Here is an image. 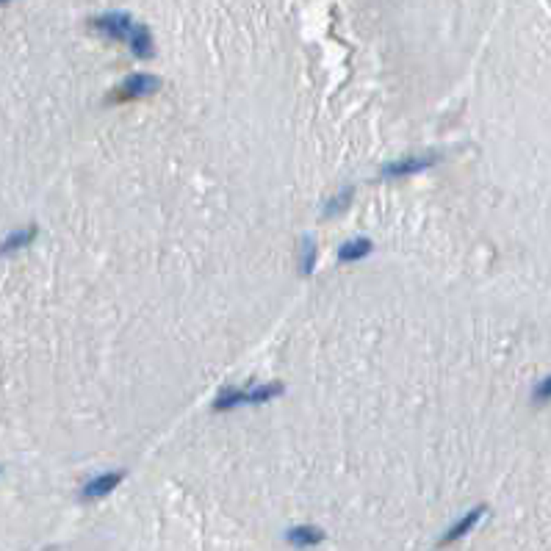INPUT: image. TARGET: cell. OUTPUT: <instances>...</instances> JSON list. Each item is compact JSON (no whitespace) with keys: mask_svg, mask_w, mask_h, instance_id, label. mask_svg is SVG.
I'll return each mask as SVG.
<instances>
[{"mask_svg":"<svg viewBox=\"0 0 551 551\" xmlns=\"http://www.w3.org/2000/svg\"><path fill=\"white\" fill-rule=\"evenodd\" d=\"M161 89V78L158 75H150V72H133L128 75L111 94L105 97V102H131V100H142V97H150Z\"/></svg>","mask_w":551,"mask_h":551,"instance_id":"6da1fadb","label":"cell"},{"mask_svg":"<svg viewBox=\"0 0 551 551\" xmlns=\"http://www.w3.org/2000/svg\"><path fill=\"white\" fill-rule=\"evenodd\" d=\"M485 515V507H474L471 512H466L449 532H444V537H440V545H446V543H455V540H460V537H466L477 523H479V518Z\"/></svg>","mask_w":551,"mask_h":551,"instance_id":"52a82bcc","label":"cell"},{"mask_svg":"<svg viewBox=\"0 0 551 551\" xmlns=\"http://www.w3.org/2000/svg\"><path fill=\"white\" fill-rule=\"evenodd\" d=\"M355 199V188L352 186H347V188H341L333 199H329L327 205H324V216L329 219V216H338V213H344L347 208H349V202Z\"/></svg>","mask_w":551,"mask_h":551,"instance_id":"7c38bea8","label":"cell"},{"mask_svg":"<svg viewBox=\"0 0 551 551\" xmlns=\"http://www.w3.org/2000/svg\"><path fill=\"white\" fill-rule=\"evenodd\" d=\"M0 471H3V468H0Z\"/></svg>","mask_w":551,"mask_h":551,"instance_id":"2e32d148","label":"cell"},{"mask_svg":"<svg viewBox=\"0 0 551 551\" xmlns=\"http://www.w3.org/2000/svg\"><path fill=\"white\" fill-rule=\"evenodd\" d=\"M371 252H374V241L360 236V239L344 241V244L338 247V261H341V263H358V261L369 258Z\"/></svg>","mask_w":551,"mask_h":551,"instance_id":"8992f818","label":"cell"},{"mask_svg":"<svg viewBox=\"0 0 551 551\" xmlns=\"http://www.w3.org/2000/svg\"><path fill=\"white\" fill-rule=\"evenodd\" d=\"M89 25H91L100 36H105V39H114V42H131V36H133V31H136L139 23H136L131 14H125V12H108V14L94 17Z\"/></svg>","mask_w":551,"mask_h":551,"instance_id":"7a4b0ae2","label":"cell"},{"mask_svg":"<svg viewBox=\"0 0 551 551\" xmlns=\"http://www.w3.org/2000/svg\"><path fill=\"white\" fill-rule=\"evenodd\" d=\"M437 164V155H404V158H396V161H388L380 166V177L385 180H399V177H413L429 166Z\"/></svg>","mask_w":551,"mask_h":551,"instance_id":"3957f363","label":"cell"},{"mask_svg":"<svg viewBox=\"0 0 551 551\" xmlns=\"http://www.w3.org/2000/svg\"><path fill=\"white\" fill-rule=\"evenodd\" d=\"M283 393H285L283 382H261V385L247 388V404H266V402H272Z\"/></svg>","mask_w":551,"mask_h":551,"instance_id":"30bf717a","label":"cell"},{"mask_svg":"<svg viewBox=\"0 0 551 551\" xmlns=\"http://www.w3.org/2000/svg\"><path fill=\"white\" fill-rule=\"evenodd\" d=\"M241 404H247V388H225L222 393H219L216 399H213V410L216 413H222V410H233V407H241Z\"/></svg>","mask_w":551,"mask_h":551,"instance_id":"8fae6325","label":"cell"},{"mask_svg":"<svg viewBox=\"0 0 551 551\" xmlns=\"http://www.w3.org/2000/svg\"><path fill=\"white\" fill-rule=\"evenodd\" d=\"M316 266V244L310 239H302V247H299V269L302 274H310Z\"/></svg>","mask_w":551,"mask_h":551,"instance_id":"4fadbf2b","label":"cell"},{"mask_svg":"<svg viewBox=\"0 0 551 551\" xmlns=\"http://www.w3.org/2000/svg\"><path fill=\"white\" fill-rule=\"evenodd\" d=\"M36 236H39V228H36V225H28V228H23V230L9 233L3 241H0V255H14V252L31 247Z\"/></svg>","mask_w":551,"mask_h":551,"instance_id":"5b68a950","label":"cell"},{"mask_svg":"<svg viewBox=\"0 0 551 551\" xmlns=\"http://www.w3.org/2000/svg\"><path fill=\"white\" fill-rule=\"evenodd\" d=\"M122 479H125V471H105V474H97V477H91V479L80 488V499H86V501L102 499V496L111 493Z\"/></svg>","mask_w":551,"mask_h":551,"instance_id":"277c9868","label":"cell"},{"mask_svg":"<svg viewBox=\"0 0 551 551\" xmlns=\"http://www.w3.org/2000/svg\"><path fill=\"white\" fill-rule=\"evenodd\" d=\"M285 540H288L291 545H296V548H310V545H318V543L324 540V532H321L318 526L302 523V526L288 529V532H285Z\"/></svg>","mask_w":551,"mask_h":551,"instance_id":"ba28073f","label":"cell"},{"mask_svg":"<svg viewBox=\"0 0 551 551\" xmlns=\"http://www.w3.org/2000/svg\"><path fill=\"white\" fill-rule=\"evenodd\" d=\"M532 399H534V402H548V399H551V377H545V380H540V382L534 385Z\"/></svg>","mask_w":551,"mask_h":551,"instance_id":"5bb4252c","label":"cell"},{"mask_svg":"<svg viewBox=\"0 0 551 551\" xmlns=\"http://www.w3.org/2000/svg\"><path fill=\"white\" fill-rule=\"evenodd\" d=\"M0 3H9V0H0Z\"/></svg>","mask_w":551,"mask_h":551,"instance_id":"9a60e30c","label":"cell"},{"mask_svg":"<svg viewBox=\"0 0 551 551\" xmlns=\"http://www.w3.org/2000/svg\"><path fill=\"white\" fill-rule=\"evenodd\" d=\"M131 53L136 56V58H153L155 56V42H153V34H150V28L147 25H136V31H133V36H131Z\"/></svg>","mask_w":551,"mask_h":551,"instance_id":"9c48e42d","label":"cell"}]
</instances>
